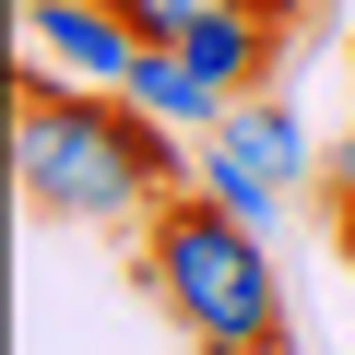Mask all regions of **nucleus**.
<instances>
[{
  "label": "nucleus",
  "mask_w": 355,
  "mask_h": 355,
  "mask_svg": "<svg viewBox=\"0 0 355 355\" xmlns=\"http://www.w3.org/2000/svg\"><path fill=\"white\" fill-rule=\"evenodd\" d=\"M24 36H36V60H48V71H71V83H119V71L142 60V36H130L119 0H36Z\"/></svg>",
  "instance_id": "nucleus-3"
},
{
  "label": "nucleus",
  "mask_w": 355,
  "mask_h": 355,
  "mask_svg": "<svg viewBox=\"0 0 355 355\" xmlns=\"http://www.w3.org/2000/svg\"><path fill=\"white\" fill-rule=\"evenodd\" d=\"M190 190H202V202H225V214H249V225H272V214H284V190H261V178H237V166H214V154H202Z\"/></svg>",
  "instance_id": "nucleus-7"
},
{
  "label": "nucleus",
  "mask_w": 355,
  "mask_h": 355,
  "mask_svg": "<svg viewBox=\"0 0 355 355\" xmlns=\"http://www.w3.org/2000/svg\"><path fill=\"white\" fill-rule=\"evenodd\" d=\"M119 95H130V107H154L166 130H214V119L237 107V95H225V83L190 60V48H142V60L119 71Z\"/></svg>",
  "instance_id": "nucleus-6"
},
{
  "label": "nucleus",
  "mask_w": 355,
  "mask_h": 355,
  "mask_svg": "<svg viewBox=\"0 0 355 355\" xmlns=\"http://www.w3.org/2000/svg\"><path fill=\"white\" fill-rule=\"evenodd\" d=\"M343 249H355V154H343Z\"/></svg>",
  "instance_id": "nucleus-9"
},
{
  "label": "nucleus",
  "mask_w": 355,
  "mask_h": 355,
  "mask_svg": "<svg viewBox=\"0 0 355 355\" xmlns=\"http://www.w3.org/2000/svg\"><path fill=\"white\" fill-rule=\"evenodd\" d=\"M119 12H130V36H142V48H178V36L214 12V0H119Z\"/></svg>",
  "instance_id": "nucleus-8"
},
{
  "label": "nucleus",
  "mask_w": 355,
  "mask_h": 355,
  "mask_svg": "<svg viewBox=\"0 0 355 355\" xmlns=\"http://www.w3.org/2000/svg\"><path fill=\"white\" fill-rule=\"evenodd\" d=\"M178 48H190V60H202L225 95H261V83H272V48H284V24H272V12H249V0H214V12L178 36Z\"/></svg>",
  "instance_id": "nucleus-5"
},
{
  "label": "nucleus",
  "mask_w": 355,
  "mask_h": 355,
  "mask_svg": "<svg viewBox=\"0 0 355 355\" xmlns=\"http://www.w3.org/2000/svg\"><path fill=\"white\" fill-rule=\"evenodd\" d=\"M142 284H154V308L190 331V343L284 355V272H272L261 225L225 214V202H202V190L154 202V225H142Z\"/></svg>",
  "instance_id": "nucleus-2"
},
{
  "label": "nucleus",
  "mask_w": 355,
  "mask_h": 355,
  "mask_svg": "<svg viewBox=\"0 0 355 355\" xmlns=\"http://www.w3.org/2000/svg\"><path fill=\"white\" fill-rule=\"evenodd\" d=\"M202 154L214 166H237V178H261V190H296L308 178V130H296V107L261 83V95H237L214 130H202Z\"/></svg>",
  "instance_id": "nucleus-4"
},
{
  "label": "nucleus",
  "mask_w": 355,
  "mask_h": 355,
  "mask_svg": "<svg viewBox=\"0 0 355 355\" xmlns=\"http://www.w3.org/2000/svg\"><path fill=\"white\" fill-rule=\"evenodd\" d=\"M12 178L60 225H154V202L190 190L202 154H178V130L154 107H130L119 83H71L36 60L12 83Z\"/></svg>",
  "instance_id": "nucleus-1"
},
{
  "label": "nucleus",
  "mask_w": 355,
  "mask_h": 355,
  "mask_svg": "<svg viewBox=\"0 0 355 355\" xmlns=\"http://www.w3.org/2000/svg\"><path fill=\"white\" fill-rule=\"evenodd\" d=\"M202 355H249V343H202Z\"/></svg>",
  "instance_id": "nucleus-10"
},
{
  "label": "nucleus",
  "mask_w": 355,
  "mask_h": 355,
  "mask_svg": "<svg viewBox=\"0 0 355 355\" xmlns=\"http://www.w3.org/2000/svg\"><path fill=\"white\" fill-rule=\"evenodd\" d=\"M24 12H36V0H24Z\"/></svg>",
  "instance_id": "nucleus-12"
},
{
  "label": "nucleus",
  "mask_w": 355,
  "mask_h": 355,
  "mask_svg": "<svg viewBox=\"0 0 355 355\" xmlns=\"http://www.w3.org/2000/svg\"><path fill=\"white\" fill-rule=\"evenodd\" d=\"M320 12H343V0H320Z\"/></svg>",
  "instance_id": "nucleus-11"
}]
</instances>
